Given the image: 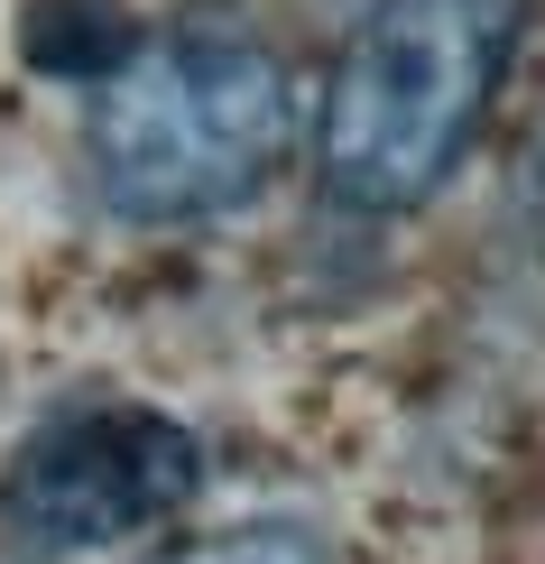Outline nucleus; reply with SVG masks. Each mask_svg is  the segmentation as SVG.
<instances>
[{"mask_svg": "<svg viewBox=\"0 0 545 564\" xmlns=\"http://www.w3.org/2000/svg\"><path fill=\"white\" fill-rule=\"evenodd\" d=\"M527 0H370L315 121V176L351 214H416L471 158Z\"/></svg>", "mask_w": 545, "mask_h": 564, "instance_id": "f03ea898", "label": "nucleus"}, {"mask_svg": "<svg viewBox=\"0 0 545 564\" xmlns=\"http://www.w3.org/2000/svg\"><path fill=\"white\" fill-rule=\"evenodd\" d=\"M195 490L204 444L185 416L139 408V398H92L19 435L0 473V528L29 536L37 555H102L195 509Z\"/></svg>", "mask_w": 545, "mask_h": 564, "instance_id": "7ed1b4c3", "label": "nucleus"}, {"mask_svg": "<svg viewBox=\"0 0 545 564\" xmlns=\"http://www.w3.org/2000/svg\"><path fill=\"white\" fill-rule=\"evenodd\" d=\"M167 564H334L315 528H287V519H250V528H222V536H195L176 546Z\"/></svg>", "mask_w": 545, "mask_h": 564, "instance_id": "39448f33", "label": "nucleus"}, {"mask_svg": "<svg viewBox=\"0 0 545 564\" xmlns=\"http://www.w3.org/2000/svg\"><path fill=\"white\" fill-rule=\"evenodd\" d=\"M517 195L545 214V102H536V121H527V139H517Z\"/></svg>", "mask_w": 545, "mask_h": 564, "instance_id": "423d86ee", "label": "nucleus"}, {"mask_svg": "<svg viewBox=\"0 0 545 564\" xmlns=\"http://www.w3.org/2000/svg\"><path fill=\"white\" fill-rule=\"evenodd\" d=\"M130 46H139V29L121 0H29V19H19V56L56 84H84V93L102 75H121Z\"/></svg>", "mask_w": 545, "mask_h": 564, "instance_id": "20e7f679", "label": "nucleus"}, {"mask_svg": "<svg viewBox=\"0 0 545 564\" xmlns=\"http://www.w3.org/2000/svg\"><path fill=\"white\" fill-rule=\"evenodd\" d=\"M296 130V93L277 46L222 10L176 19L167 37L130 46L121 75L84 102V167L102 214L139 231L222 223L277 176Z\"/></svg>", "mask_w": 545, "mask_h": 564, "instance_id": "f257e3e1", "label": "nucleus"}]
</instances>
